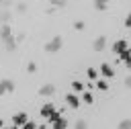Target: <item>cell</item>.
<instances>
[{
  "label": "cell",
  "mask_w": 131,
  "mask_h": 129,
  "mask_svg": "<svg viewBox=\"0 0 131 129\" xmlns=\"http://www.w3.org/2000/svg\"><path fill=\"white\" fill-rule=\"evenodd\" d=\"M8 37H12V27H10L8 23H2V25H0V41H4V39H8Z\"/></svg>",
  "instance_id": "8992f818"
},
{
  "label": "cell",
  "mask_w": 131,
  "mask_h": 129,
  "mask_svg": "<svg viewBox=\"0 0 131 129\" xmlns=\"http://www.w3.org/2000/svg\"><path fill=\"white\" fill-rule=\"evenodd\" d=\"M0 127H4V121H2V119H0Z\"/></svg>",
  "instance_id": "836d02e7"
},
{
  "label": "cell",
  "mask_w": 131,
  "mask_h": 129,
  "mask_svg": "<svg viewBox=\"0 0 131 129\" xmlns=\"http://www.w3.org/2000/svg\"><path fill=\"white\" fill-rule=\"evenodd\" d=\"M4 84H6V92H14V82H12V80L4 78Z\"/></svg>",
  "instance_id": "44dd1931"
},
{
  "label": "cell",
  "mask_w": 131,
  "mask_h": 129,
  "mask_svg": "<svg viewBox=\"0 0 131 129\" xmlns=\"http://www.w3.org/2000/svg\"><path fill=\"white\" fill-rule=\"evenodd\" d=\"M61 47H63V37H61V35H55L51 41L45 43V51H47V53H55V51H59Z\"/></svg>",
  "instance_id": "6da1fadb"
},
{
  "label": "cell",
  "mask_w": 131,
  "mask_h": 129,
  "mask_svg": "<svg viewBox=\"0 0 131 129\" xmlns=\"http://www.w3.org/2000/svg\"><path fill=\"white\" fill-rule=\"evenodd\" d=\"M82 102H86V104H92V102H94V96H92V92H82Z\"/></svg>",
  "instance_id": "d6986e66"
},
{
  "label": "cell",
  "mask_w": 131,
  "mask_h": 129,
  "mask_svg": "<svg viewBox=\"0 0 131 129\" xmlns=\"http://www.w3.org/2000/svg\"><path fill=\"white\" fill-rule=\"evenodd\" d=\"M84 27H86V25H84L82 20H74V29H76V31H84Z\"/></svg>",
  "instance_id": "484cf974"
},
{
  "label": "cell",
  "mask_w": 131,
  "mask_h": 129,
  "mask_svg": "<svg viewBox=\"0 0 131 129\" xmlns=\"http://www.w3.org/2000/svg\"><path fill=\"white\" fill-rule=\"evenodd\" d=\"M2 94H6V84H4V80H0V96Z\"/></svg>",
  "instance_id": "f1b7e54d"
},
{
  "label": "cell",
  "mask_w": 131,
  "mask_h": 129,
  "mask_svg": "<svg viewBox=\"0 0 131 129\" xmlns=\"http://www.w3.org/2000/svg\"><path fill=\"white\" fill-rule=\"evenodd\" d=\"M125 86H127V88H131V76H127V78H125Z\"/></svg>",
  "instance_id": "1f68e13d"
},
{
  "label": "cell",
  "mask_w": 131,
  "mask_h": 129,
  "mask_svg": "<svg viewBox=\"0 0 131 129\" xmlns=\"http://www.w3.org/2000/svg\"><path fill=\"white\" fill-rule=\"evenodd\" d=\"M49 4L55 6V8H63V6H66V0H51Z\"/></svg>",
  "instance_id": "d4e9b609"
},
{
  "label": "cell",
  "mask_w": 131,
  "mask_h": 129,
  "mask_svg": "<svg viewBox=\"0 0 131 129\" xmlns=\"http://www.w3.org/2000/svg\"><path fill=\"white\" fill-rule=\"evenodd\" d=\"M98 74H100V70H96V68H88V70H86V76H88L90 80H96Z\"/></svg>",
  "instance_id": "9a60e30c"
},
{
  "label": "cell",
  "mask_w": 131,
  "mask_h": 129,
  "mask_svg": "<svg viewBox=\"0 0 131 129\" xmlns=\"http://www.w3.org/2000/svg\"><path fill=\"white\" fill-rule=\"evenodd\" d=\"M55 94V86L53 84H43L39 88V96H53Z\"/></svg>",
  "instance_id": "52a82bcc"
},
{
  "label": "cell",
  "mask_w": 131,
  "mask_h": 129,
  "mask_svg": "<svg viewBox=\"0 0 131 129\" xmlns=\"http://www.w3.org/2000/svg\"><path fill=\"white\" fill-rule=\"evenodd\" d=\"M104 2H111V0H104Z\"/></svg>",
  "instance_id": "e575fe53"
},
{
  "label": "cell",
  "mask_w": 131,
  "mask_h": 129,
  "mask_svg": "<svg viewBox=\"0 0 131 129\" xmlns=\"http://www.w3.org/2000/svg\"><path fill=\"white\" fill-rule=\"evenodd\" d=\"M74 127H76V129H86V127H88V121H84V119H78V121L74 123Z\"/></svg>",
  "instance_id": "ffe728a7"
},
{
  "label": "cell",
  "mask_w": 131,
  "mask_h": 129,
  "mask_svg": "<svg viewBox=\"0 0 131 129\" xmlns=\"http://www.w3.org/2000/svg\"><path fill=\"white\" fill-rule=\"evenodd\" d=\"M129 55H131V47H125V49H123V51L119 53V57H117V61H125V59H127Z\"/></svg>",
  "instance_id": "e0dca14e"
},
{
  "label": "cell",
  "mask_w": 131,
  "mask_h": 129,
  "mask_svg": "<svg viewBox=\"0 0 131 129\" xmlns=\"http://www.w3.org/2000/svg\"><path fill=\"white\" fill-rule=\"evenodd\" d=\"M61 115H63V113H61V111H57V109H55V113H51V115H49V117H47V125H51V123H53V121H57V119H59V117H61Z\"/></svg>",
  "instance_id": "2e32d148"
},
{
  "label": "cell",
  "mask_w": 131,
  "mask_h": 129,
  "mask_svg": "<svg viewBox=\"0 0 131 129\" xmlns=\"http://www.w3.org/2000/svg\"><path fill=\"white\" fill-rule=\"evenodd\" d=\"M10 20V10L8 8H2L0 10V23H8Z\"/></svg>",
  "instance_id": "ac0fdd59"
},
{
  "label": "cell",
  "mask_w": 131,
  "mask_h": 129,
  "mask_svg": "<svg viewBox=\"0 0 131 129\" xmlns=\"http://www.w3.org/2000/svg\"><path fill=\"white\" fill-rule=\"evenodd\" d=\"M39 113H41V117H43V119H47L51 113H55V106H53L51 102H45V104L41 106V111H39Z\"/></svg>",
  "instance_id": "30bf717a"
},
{
  "label": "cell",
  "mask_w": 131,
  "mask_h": 129,
  "mask_svg": "<svg viewBox=\"0 0 131 129\" xmlns=\"http://www.w3.org/2000/svg\"><path fill=\"white\" fill-rule=\"evenodd\" d=\"M29 121V115L25 113V111H20V113H16V115H12V127H25V123Z\"/></svg>",
  "instance_id": "3957f363"
},
{
  "label": "cell",
  "mask_w": 131,
  "mask_h": 129,
  "mask_svg": "<svg viewBox=\"0 0 131 129\" xmlns=\"http://www.w3.org/2000/svg\"><path fill=\"white\" fill-rule=\"evenodd\" d=\"M125 68H127V70H131V55L125 59Z\"/></svg>",
  "instance_id": "4dcf8cb0"
},
{
  "label": "cell",
  "mask_w": 131,
  "mask_h": 129,
  "mask_svg": "<svg viewBox=\"0 0 131 129\" xmlns=\"http://www.w3.org/2000/svg\"><path fill=\"white\" fill-rule=\"evenodd\" d=\"M68 125H70V123H68V121H66V117L61 115V117H59L57 121H53V123H51L49 127H53V129H66Z\"/></svg>",
  "instance_id": "8fae6325"
},
{
  "label": "cell",
  "mask_w": 131,
  "mask_h": 129,
  "mask_svg": "<svg viewBox=\"0 0 131 129\" xmlns=\"http://www.w3.org/2000/svg\"><path fill=\"white\" fill-rule=\"evenodd\" d=\"M84 88H86V86H84V82H80V80H72V90H74V92L82 94V92H84Z\"/></svg>",
  "instance_id": "7c38bea8"
},
{
  "label": "cell",
  "mask_w": 131,
  "mask_h": 129,
  "mask_svg": "<svg viewBox=\"0 0 131 129\" xmlns=\"http://www.w3.org/2000/svg\"><path fill=\"white\" fill-rule=\"evenodd\" d=\"M92 47H94V51H104V47H106V37H96L94 39V43H92Z\"/></svg>",
  "instance_id": "ba28073f"
},
{
  "label": "cell",
  "mask_w": 131,
  "mask_h": 129,
  "mask_svg": "<svg viewBox=\"0 0 131 129\" xmlns=\"http://www.w3.org/2000/svg\"><path fill=\"white\" fill-rule=\"evenodd\" d=\"M27 72H29V74H35V72H37V63H35V61H29V63H27Z\"/></svg>",
  "instance_id": "603a6c76"
},
{
  "label": "cell",
  "mask_w": 131,
  "mask_h": 129,
  "mask_svg": "<svg viewBox=\"0 0 131 129\" xmlns=\"http://www.w3.org/2000/svg\"><path fill=\"white\" fill-rule=\"evenodd\" d=\"M47 2H51V0H47Z\"/></svg>",
  "instance_id": "d590c367"
},
{
  "label": "cell",
  "mask_w": 131,
  "mask_h": 129,
  "mask_svg": "<svg viewBox=\"0 0 131 129\" xmlns=\"http://www.w3.org/2000/svg\"><path fill=\"white\" fill-rule=\"evenodd\" d=\"M23 129H39V125H37L35 121H31V119H29V121L25 123V127H23Z\"/></svg>",
  "instance_id": "cb8c5ba5"
},
{
  "label": "cell",
  "mask_w": 131,
  "mask_h": 129,
  "mask_svg": "<svg viewBox=\"0 0 131 129\" xmlns=\"http://www.w3.org/2000/svg\"><path fill=\"white\" fill-rule=\"evenodd\" d=\"M96 88H98V90H102V92H104V90H108V80H106V78L96 80Z\"/></svg>",
  "instance_id": "5bb4252c"
},
{
  "label": "cell",
  "mask_w": 131,
  "mask_h": 129,
  "mask_svg": "<svg viewBox=\"0 0 131 129\" xmlns=\"http://www.w3.org/2000/svg\"><path fill=\"white\" fill-rule=\"evenodd\" d=\"M94 8H96L98 12H104V10L108 8V2H104V0H94Z\"/></svg>",
  "instance_id": "4fadbf2b"
},
{
  "label": "cell",
  "mask_w": 131,
  "mask_h": 129,
  "mask_svg": "<svg viewBox=\"0 0 131 129\" xmlns=\"http://www.w3.org/2000/svg\"><path fill=\"white\" fill-rule=\"evenodd\" d=\"M23 39H25V33H18V35H16V41H18V43H20V41H23Z\"/></svg>",
  "instance_id": "d6a6232c"
},
{
  "label": "cell",
  "mask_w": 131,
  "mask_h": 129,
  "mask_svg": "<svg viewBox=\"0 0 131 129\" xmlns=\"http://www.w3.org/2000/svg\"><path fill=\"white\" fill-rule=\"evenodd\" d=\"M119 129H131V119H123L119 123Z\"/></svg>",
  "instance_id": "7402d4cb"
},
{
  "label": "cell",
  "mask_w": 131,
  "mask_h": 129,
  "mask_svg": "<svg viewBox=\"0 0 131 129\" xmlns=\"http://www.w3.org/2000/svg\"><path fill=\"white\" fill-rule=\"evenodd\" d=\"M2 43H4V49H6L8 53H12V51H16V45H18V41L14 39V35H12V37H8V39H4Z\"/></svg>",
  "instance_id": "5b68a950"
},
{
  "label": "cell",
  "mask_w": 131,
  "mask_h": 129,
  "mask_svg": "<svg viewBox=\"0 0 131 129\" xmlns=\"http://www.w3.org/2000/svg\"><path fill=\"white\" fill-rule=\"evenodd\" d=\"M80 100H82V96H78V92H74V90L70 94H66V102L70 109H80Z\"/></svg>",
  "instance_id": "7a4b0ae2"
},
{
  "label": "cell",
  "mask_w": 131,
  "mask_h": 129,
  "mask_svg": "<svg viewBox=\"0 0 131 129\" xmlns=\"http://www.w3.org/2000/svg\"><path fill=\"white\" fill-rule=\"evenodd\" d=\"M100 76L102 78H106V80H111V78H115V70H113V66L111 63H100Z\"/></svg>",
  "instance_id": "277c9868"
},
{
  "label": "cell",
  "mask_w": 131,
  "mask_h": 129,
  "mask_svg": "<svg viewBox=\"0 0 131 129\" xmlns=\"http://www.w3.org/2000/svg\"><path fill=\"white\" fill-rule=\"evenodd\" d=\"M125 27H127V29H131V12L125 16Z\"/></svg>",
  "instance_id": "f546056e"
},
{
  "label": "cell",
  "mask_w": 131,
  "mask_h": 129,
  "mask_svg": "<svg viewBox=\"0 0 131 129\" xmlns=\"http://www.w3.org/2000/svg\"><path fill=\"white\" fill-rule=\"evenodd\" d=\"M125 47H129V43H127L125 39H119V41H115V43H113V49H111V51L119 55V53H121V51H123Z\"/></svg>",
  "instance_id": "9c48e42d"
},
{
  "label": "cell",
  "mask_w": 131,
  "mask_h": 129,
  "mask_svg": "<svg viewBox=\"0 0 131 129\" xmlns=\"http://www.w3.org/2000/svg\"><path fill=\"white\" fill-rule=\"evenodd\" d=\"M0 6L2 8H10L12 6V0H0Z\"/></svg>",
  "instance_id": "83f0119b"
},
{
  "label": "cell",
  "mask_w": 131,
  "mask_h": 129,
  "mask_svg": "<svg viewBox=\"0 0 131 129\" xmlns=\"http://www.w3.org/2000/svg\"><path fill=\"white\" fill-rule=\"evenodd\" d=\"M16 10L18 12H27V2H18L16 4Z\"/></svg>",
  "instance_id": "4316f807"
}]
</instances>
